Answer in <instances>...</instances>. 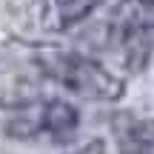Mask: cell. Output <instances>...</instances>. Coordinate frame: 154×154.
<instances>
[{
  "mask_svg": "<svg viewBox=\"0 0 154 154\" xmlns=\"http://www.w3.org/2000/svg\"><path fill=\"white\" fill-rule=\"evenodd\" d=\"M77 126H80V114L72 103H66V100H37V103L17 109L11 114V120L6 123V131H9V137H23V140L49 134L51 140L63 143V140L74 137Z\"/></svg>",
  "mask_w": 154,
  "mask_h": 154,
  "instance_id": "obj_3",
  "label": "cell"
},
{
  "mask_svg": "<svg viewBox=\"0 0 154 154\" xmlns=\"http://www.w3.org/2000/svg\"><path fill=\"white\" fill-rule=\"evenodd\" d=\"M109 37L128 69L140 72L154 54V0H126L117 6Z\"/></svg>",
  "mask_w": 154,
  "mask_h": 154,
  "instance_id": "obj_2",
  "label": "cell"
},
{
  "mask_svg": "<svg viewBox=\"0 0 154 154\" xmlns=\"http://www.w3.org/2000/svg\"><path fill=\"white\" fill-rule=\"evenodd\" d=\"M74 154H109V151H106V143H103V140H91L88 146H83V149L74 151Z\"/></svg>",
  "mask_w": 154,
  "mask_h": 154,
  "instance_id": "obj_6",
  "label": "cell"
},
{
  "mask_svg": "<svg viewBox=\"0 0 154 154\" xmlns=\"http://www.w3.org/2000/svg\"><path fill=\"white\" fill-rule=\"evenodd\" d=\"M37 69L49 80L60 83L72 94H80L86 100H100V103H114L123 97L126 86L114 72L80 51H60V49H43L34 57Z\"/></svg>",
  "mask_w": 154,
  "mask_h": 154,
  "instance_id": "obj_1",
  "label": "cell"
},
{
  "mask_svg": "<svg viewBox=\"0 0 154 154\" xmlns=\"http://www.w3.org/2000/svg\"><path fill=\"white\" fill-rule=\"evenodd\" d=\"M117 149L123 154H154V117L137 120V117H120L114 123Z\"/></svg>",
  "mask_w": 154,
  "mask_h": 154,
  "instance_id": "obj_5",
  "label": "cell"
},
{
  "mask_svg": "<svg viewBox=\"0 0 154 154\" xmlns=\"http://www.w3.org/2000/svg\"><path fill=\"white\" fill-rule=\"evenodd\" d=\"M103 3L106 0H46L43 23L51 32H66L80 20H86L88 14H94Z\"/></svg>",
  "mask_w": 154,
  "mask_h": 154,
  "instance_id": "obj_4",
  "label": "cell"
}]
</instances>
